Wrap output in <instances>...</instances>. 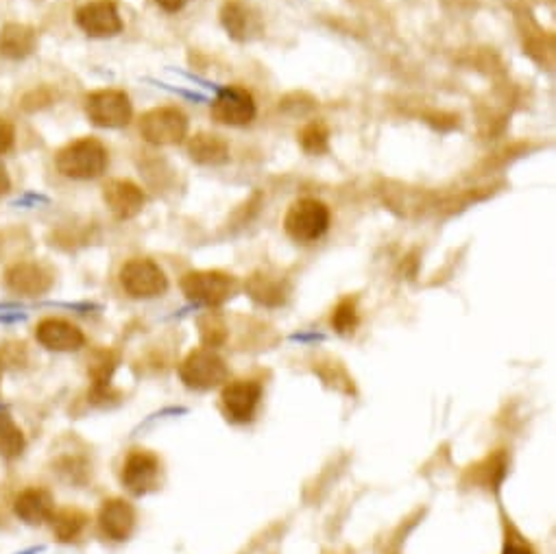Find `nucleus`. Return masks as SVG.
<instances>
[{"instance_id": "1", "label": "nucleus", "mask_w": 556, "mask_h": 554, "mask_svg": "<svg viewBox=\"0 0 556 554\" xmlns=\"http://www.w3.org/2000/svg\"><path fill=\"white\" fill-rule=\"evenodd\" d=\"M110 155L103 142L96 138H81L66 144L57 153V171L70 179H96L105 173Z\"/></svg>"}, {"instance_id": "2", "label": "nucleus", "mask_w": 556, "mask_h": 554, "mask_svg": "<svg viewBox=\"0 0 556 554\" xmlns=\"http://www.w3.org/2000/svg\"><path fill=\"white\" fill-rule=\"evenodd\" d=\"M330 227V208L319 199H299L284 216L286 234L297 243H314Z\"/></svg>"}, {"instance_id": "3", "label": "nucleus", "mask_w": 556, "mask_h": 554, "mask_svg": "<svg viewBox=\"0 0 556 554\" xmlns=\"http://www.w3.org/2000/svg\"><path fill=\"white\" fill-rule=\"evenodd\" d=\"M179 378L188 389L208 391L227 380V365L212 347H201L190 352L181 363Z\"/></svg>"}, {"instance_id": "4", "label": "nucleus", "mask_w": 556, "mask_h": 554, "mask_svg": "<svg viewBox=\"0 0 556 554\" xmlns=\"http://www.w3.org/2000/svg\"><path fill=\"white\" fill-rule=\"evenodd\" d=\"M181 291L199 306H223L236 293V280L221 271H192L181 280Z\"/></svg>"}, {"instance_id": "5", "label": "nucleus", "mask_w": 556, "mask_h": 554, "mask_svg": "<svg viewBox=\"0 0 556 554\" xmlns=\"http://www.w3.org/2000/svg\"><path fill=\"white\" fill-rule=\"evenodd\" d=\"M118 277H120V286L125 288V293L134 299L160 297L168 288V277L160 269V264L144 258L129 260L125 267L120 269Z\"/></svg>"}, {"instance_id": "6", "label": "nucleus", "mask_w": 556, "mask_h": 554, "mask_svg": "<svg viewBox=\"0 0 556 554\" xmlns=\"http://www.w3.org/2000/svg\"><path fill=\"white\" fill-rule=\"evenodd\" d=\"M140 134L157 147L179 144L188 136V118L177 107H155L140 118Z\"/></svg>"}, {"instance_id": "7", "label": "nucleus", "mask_w": 556, "mask_h": 554, "mask_svg": "<svg viewBox=\"0 0 556 554\" xmlns=\"http://www.w3.org/2000/svg\"><path fill=\"white\" fill-rule=\"evenodd\" d=\"M86 114L96 127L120 129L127 127L134 107H131L129 96L120 90H99L92 92L86 99Z\"/></svg>"}, {"instance_id": "8", "label": "nucleus", "mask_w": 556, "mask_h": 554, "mask_svg": "<svg viewBox=\"0 0 556 554\" xmlns=\"http://www.w3.org/2000/svg\"><path fill=\"white\" fill-rule=\"evenodd\" d=\"M210 112L216 123L243 127L256 118V101H253V94L249 90L240 86H227L216 94Z\"/></svg>"}, {"instance_id": "9", "label": "nucleus", "mask_w": 556, "mask_h": 554, "mask_svg": "<svg viewBox=\"0 0 556 554\" xmlns=\"http://www.w3.org/2000/svg\"><path fill=\"white\" fill-rule=\"evenodd\" d=\"M77 24L92 38H114L123 31V18L112 0H92V3L79 7Z\"/></svg>"}, {"instance_id": "10", "label": "nucleus", "mask_w": 556, "mask_h": 554, "mask_svg": "<svg viewBox=\"0 0 556 554\" xmlns=\"http://www.w3.org/2000/svg\"><path fill=\"white\" fill-rule=\"evenodd\" d=\"M262 387L253 380H238L227 384L221 393V402L225 408V415L238 421V424H247L256 415V408L260 404Z\"/></svg>"}, {"instance_id": "11", "label": "nucleus", "mask_w": 556, "mask_h": 554, "mask_svg": "<svg viewBox=\"0 0 556 554\" xmlns=\"http://www.w3.org/2000/svg\"><path fill=\"white\" fill-rule=\"evenodd\" d=\"M120 480H123V485L134 493V496H144V493H149L157 487V480H160V461L149 452L129 454L123 465Z\"/></svg>"}, {"instance_id": "12", "label": "nucleus", "mask_w": 556, "mask_h": 554, "mask_svg": "<svg viewBox=\"0 0 556 554\" xmlns=\"http://www.w3.org/2000/svg\"><path fill=\"white\" fill-rule=\"evenodd\" d=\"M103 199L107 203V208L120 221H129L138 216L144 208V192L140 186L134 182H127V179H112L103 188Z\"/></svg>"}, {"instance_id": "13", "label": "nucleus", "mask_w": 556, "mask_h": 554, "mask_svg": "<svg viewBox=\"0 0 556 554\" xmlns=\"http://www.w3.org/2000/svg\"><path fill=\"white\" fill-rule=\"evenodd\" d=\"M35 339L51 352H77L86 343V336L64 319H44L35 328Z\"/></svg>"}, {"instance_id": "14", "label": "nucleus", "mask_w": 556, "mask_h": 554, "mask_svg": "<svg viewBox=\"0 0 556 554\" xmlns=\"http://www.w3.org/2000/svg\"><path fill=\"white\" fill-rule=\"evenodd\" d=\"M5 280H7L9 291H14L16 295H27V297H40L53 286L51 271L35 262L16 264V267H11L7 271Z\"/></svg>"}, {"instance_id": "15", "label": "nucleus", "mask_w": 556, "mask_h": 554, "mask_svg": "<svg viewBox=\"0 0 556 554\" xmlns=\"http://www.w3.org/2000/svg\"><path fill=\"white\" fill-rule=\"evenodd\" d=\"M99 526L107 539L125 541L134 533L136 511L125 500H107L99 511Z\"/></svg>"}, {"instance_id": "16", "label": "nucleus", "mask_w": 556, "mask_h": 554, "mask_svg": "<svg viewBox=\"0 0 556 554\" xmlns=\"http://www.w3.org/2000/svg\"><path fill=\"white\" fill-rule=\"evenodd\" d=\"M14 511L24 524L40 526L44 522H51V517L55 513V502L51 498V493L44 489H27L16 498Z\"/></svg>"}, {"instance_id": "17", "label": "nucleus", "mask_w": 556, "mask_h": 554, "mask_svg": "<svg viewBox=\"0 0 556 554\" xmlns=\"http://www.w3.org/2000/svg\"><path fill=\"white\" fill-rule=\"evenodd\" d=\"M247 293L262 306H282L288 295V286L284 277L258 271L247 280Z\"/></svg>"}, {"instance_id": "18", "label": "nucleus", "mask_w": 556, "mask_h": 554, "mask_svg": "<svg viewBox=\"0 0 556 554\" xmlns=\"http://www.w3.org/2000/svg\"><path fill=\"white\" fill-rule=\"evenodd\" d=\"M188 155L201 166H221L229 160V144L216 134H197L188 140Z\"/></svg>"}, {"instance_id": "19", "label": "nucleus", "mask_w": 556, "mask_h": 554, "mask_svg": "<svg viewBox=\"0 0 556 554\" xmlns=\"http://www.w3.org/2000/svg\"><path fill=\"white\" fill-rule=\"evenodd\" d=\"M221 22L225 31L232 35L234 40H247L253 31V16L251 9L243 0H225L221 7Z\"/></svg>"}, {"instance_id": "20", "label": "nucleus", "mask_w": 556, "mask_h": 554, "mask_svg": "<svg viewBox=\"0 0 556 554\" xmlns=\"http://www.w3.org/2000/svg\"><path fill=\"white\" fill-rule=\"evenodd\" d=\"M35 33L24 24H7L0 31V53L9 59H24L33 53Z\"/></svg>"}, {"instance_id": "21", "label": "nucleus", "mask_w": 556, "mask_h": 554, "mask_svg": "<svg viewBox=\"0 0 556 554\" xmlns=\"http://www.w3.org/2000/svg\"><path fill=\"white\" fill-rule=\"evenodd\" d=\"M24 450V435L9 415L0 413V456L16 459Z\"/></svg>"}, {"instance_id": "22", "label": "nucleus", "mask_w": 556, "mask_h": 554, "mask_svg": "<svg viewBox=\"0 0 556 554\" xmlns=\"http://www.w3.org/2000/svg\"><path fill=\"white\" fill-rule=\"evenodd\" d=\"M301 149L310 155H321L330 149V129L323 120H310L299 134Z\"/></svg>"}, {"instance_id": "23", "label": "nucleus", "mask_w": 556, "mask_h": 554, "mask_svg": "<svg viewBox=\"0 0 556 554\" xmlns=\"http://www.w3.org/2000/svg\"><path fill=\"white\" fill-rule=\"evenodd\" d=\"M51 522H53V533L57 535L59 541H72L79 537L83 526H86V515L77 509H66V511L53 513Z\"/></svg>"}, {"instance_id": "24", "label": "nucleus", "mask_w": 556, "mask_h": 554, "mask_svg": "<svg viewBox=\"0 0 556 554\" xmlns=\"http://www.w3.org/2000/svg\"><path fill=\"white\" fill-rule=\"evenodd\" d=\"M332 328L338 334H352L358 328V310H356V301L354 299H343L341 304L334 308L332 315Z\"/></svg>"}, {"instance_id": "25", "label": "nucleus", "mask_w": 556, "mask_h": 554, "mask_svg": "<svg viewBox=\"0 0 556 554\" xmlns=\"http://www.w3.org/2000/svg\"><path fill=\"white\" fill-rule=\"evenodd\" d=\"M199 332H201V341L208 347H219L227 339L225 321L219 315H212V312L199 319Z\"/></svg>"}, {"instance_id": "26", "label": "nucleus", "mask_w": 556, "mask_h": 554, "mask_svg": "<svg viewBox=\"0 0 556 554\" xmlns=\"http://www.w3.org/2000/svg\"><path fill=\"white\" fill-rule=\"evenodd\" d=\"M114 356L110 352H99L94 356L92 365H90V376L94 380L96 389H105L110 384V378L114 373Z\"/></svg>"}, {"instance_id": "27", "label": "nucleus", "mask_w": 556, "mask_h": 554, "mask_svg": "<svg viewBox=\"0 0 556 554\" xmlns=\"http://www.w3.org/2000/svg\"><path fill=\"white\" fill-rule=\"evenodd\" d=\"M14 142H16L14 125H11L9 120L0 118V155L7 153L11 147H14Z\"/></svg>"}, {"instance_id": "28", "label": "nucleus", "mask_w": 556, "mask_h": 554, "mask_svg": "<svg viewBox=\"0 0 556 554\" xmlns=\"http://www.w3.org/2000/svg\"><path fill=\"white\" fill-rule=\"evenodd\" d=\"M190 3V0H155V5L168 11V14H175V11H181L186 5Z\"/></svg>"}, {"instance_id": "29", "label": "nucleus", "mask_w": 556, "mask_h": 554, "mask_svg": "<svg viewBox=\"0 0 556 554\" xmlns=\"http://www.w3.org/2000/svg\"><path fill=\"white\" fill-rule=\"evenodd\" d=\"M11 188V179H9V173H7V168L3 166V162H0V197L7 195Z\"/></svg>"}, {"instance_id": "30", "label": "nucleus", "mask_w": 556, "mask_h": 554, "mask_svg": "<svg viewBox=\"0 0 556 554\" xmlns=\"http://www.w3.org/2000/svg\"><path fill=\"white\" fill-rule=\"evenodd\" d=\"M502 554H533V550L522 546V544H513V541H511V544L504 546Z\"/></svg>"}]
</instances>
